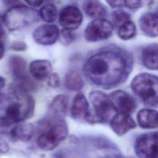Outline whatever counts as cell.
<instances>
[{
	"label": "cell",
	"instance_id": "cell-34",
	"mask_svg": "<svg viewBox=\"0 0 158 158\" xmlns=\"http://www.w3.org/2000/svg\"><path fill=\"white\" fill-rule=\"evenodd\" d=\"M4 31L2 28V24H1V18L0 16V41H1V40L4 38Z\"/></svg>",
	"mask_w": 158,
	"mask_h": 158
},
{
	"label": "cell",
	"instance_id": "cell-37",
	"mask_svg": "<svg viewBox=\"0 0 158 158\" xmlns=\"http://www.w3.org/2000/svg\"><path fill=\"white\" fill-rule=\"evenodd\" d=\"M5 1H6L7 2H9V3H14L18 0H5Z\"/></svg>",
	"mask_w": 158,
	"mask_h": 158
},
{
	"label": "cell",
	"instance_id": "cell-14",
	"mask_svg": "<svg viewBox=\"0 0 158 158\" xmlns=\"http://www.w3.org/2000/svg\"><path fill=\"white\" fill-rule=\"evenodd\" d=\"M110 124L112 130L118 136L124 135L136 126L135 122L130 116V114L123 113H117L115 115Z\"/></svg>",
	"mask_w": 158,
	"mask_h": 158
},
{
	"label": "cell",
	"instance_id": "cell-1",
	"mask_svg": "<svg viewBox=\"0 0 158 158\" xmlns=\"http://www.w3.org/2000/svg\"><path fill=\"white\" fill-rule=\"evenodd\" d=\"M131 67V60L127 53L107 49L91 56L85 62L83 70L86 77L94 85L110 88L126 79Z\"/></svg>",
	"mask_w": 158,
	"mask_h": 158
},
{
	"label": "cell",
	"instance_id": "cell-13",
	"mask_svg": "<svg viewBox=\"0 0 158 158\" xmlns=\"http://www.w3.org/2000/svg\"><path fill=\"white\" fill-rule=\"evenodd\" d=\"M88 101L82 93H78L73 99L70 109L72 117L75 120L86 121L90 114Z\"/></svg>",
	"mask_w": 158,
	"mask_h": 158
},
{
	"label": "cell",
	"instance_id": "cell-24",
	"mask_svg": "<svg viewBox=\"0 0 158 158\" xmlns=\"http://www.w3.org/2000/svg\"><path fill=\"white\" fill-rule=\"evenodd\" d=\"M136 31L135 25L131 20H129L118 27V35L120 38L127 40L134 37L136 35Z\"/></svg>",
	"mask_w": 158,
	"mask_h": 158
},
{
	"label": "cell",
	"instance_id": "cell-17",
	"mask_svg": "<svg viewBox=\"0 0 158 158\" xmlns=\"http://www.w3.org/2000/svg\"><path fill=\"white\" fill-rule=\"evenodd\" d=\"M139 126L144 129L158 127V112L151 109H142L136 115Z\"/></svg>",
	"mask_w": 158,
	"mask_h": 158
},
{
	"label": "cell",
	"instance_id": "cell-19",
	"mask_svg": "<svg viewBox=\"0 0 158 158\" xmlns=\"http://www.w3.org/2000/svg\"><path fill=\"white\" fill-rule=\"evenodd\" d=\"M144 66L150 70H158V44H151L144 48L141 54Z\"/></svg>",
	"mask_w": 158,
	"mask_h": 158
},
{
	"label": "cell",
	"instance_id": "cell-20",
	"mask_svg": "<svg viewBox=\"0 0 158 158\" xmlns=\"http://www.w3.org/2000/svg\"><path fill=\"white\" fill-rule=\"evenodd\" d=\"M83 8L85 14L92 18H104L107 14L106 7L99 0H85Z\"/></svg>",
	"mask_w": 158,
	"mask_h": 158
},
{
	"label": "cell",
	"instance_id": "cell-9",
	"mask_svg": "<svg viewBox=\"0 0 158 158\" xmlns=\"http://www.w3.org/2000/svg\"><path fill=\"white\" fill-rule=\"evenodd\" d=\"M113 25L104 18L96 19L86 27L84 36L89 42H98L107 39L112 34Z\"/></svg>",
	"mask_w": 158,
	"mask_h": 158
},
{
	"label": "cell",
	"instance_id": "cell-11",
	"mask_svg": "<svg viewBox=\"0 0 158 158\" xmlns=\"http://www.w3.org/2000/svg\"><path fill=\"white\" fill-rule=\"evenodd\" d=\"M109 98L113 110L117 113L130 114L135 109L134 99L124 91H115L109 95Z\"/></svg>",
	"mask_w": 158,
	"mask_h": 158
},
{
	"label": "cell",
	"instance_id": "cell-10",
	"mask_svg": "<svg viewBox=\"0 0 158 158\" xmlns=\"http://www.w3.org/2000/svg\"><path fill=\"white\" fill-rule=\"evenodd\" d=\"M59 20L63 28L74 30L81 25L83 21V15L77 6L68 5L60 10Z\"/></svg>",
	"mask_w": 158,
	"mask_h": 158
},
{
	"label": "cell",
	"instance_id": "cell-36",
	"mask_svg": "<svg viewBox=\"0 0 158 158\" xmlns=\"http://www.w3.org/2000/svg\"><path fill=\"white\" fill-rule=\"evenodd\" d=\"M5 85V79L0 76V90H1Z\"/></svg>",
	"mask_w": 158,
	"mask_h": 158
},
{
	"label": "cell",
	"instance_id": "cell-6",
	"mask_svg": "<svg viewBox=\"0 0 158 158\" xmlns=\"http://www.w3.org/2000/svg\"><path fill=\"white\" fill-rule=\"evenodd\" d=\"M89 99L93 109L86 121L91 123L107 122L113 110L109 96L100 91H92L89 94Z\"/></svg>",
	"mask_w": 158,
	"mask_h": 158
},
{
	"label": "cell",
	"instance_id": "cell-2",
	"mask_svg": "<svg viewBox=\"0 0 158 158\" xmlns=\"http://www.w3.org/2000/svg\"><path fill=\"white\" fill-rule=\"evenodd\" d=\"M32 96L18 85L0 90V122L5 125L19 123L30 118L35 110Z\"/></svg>",
	"mask_w": 158,
	"mask_h": 158
},
{
	"label": "cell",
	"instance_id": "cell-25",
	"mask_svg": "<svg viewBox=\"0 0 158 158\" xmlns=\"http://www.w3.org/2000/svg\"><path fill=\"white\" fill-rule=\"evenodd\" d=\"M112 24L114 26L120 27L123 23L130 20V16L125 11L117 10L112 13Z\"/></svg>",
	"mask_w": 158,
	"mask_h": 158
},
{
	"label": "cell",
	"instance_id": "cell-35",
	"mask_svg": "<svg viewBox=\"0 0 158 158\" xmlns=\"http://www.w3.org/2000/svg\"><path fill=\"white\" fill-rule=\"evenodd\" d=\"M143 6H151L154 2V0H142Z\"/></svg>",
	"mask_w": 158,
	"mask_h": 158
},
{
	"label": "cell",
	"instance_id": "cell-8",
	"mask_svg": "<svg viewBox=\"0 0 158 158\" xmlns=\"http://www.w3.org/2000/svg\"><path fill=\"white\" fill-rule=\"evenodd\" d=\"M9 65L18 85L28 92L35 89L36 85L27 74V63L22 57L17 56H12L9 59Z\"/></svg>",
	"mask_w": 158,
	"mask_h": 158
},
{
	"label": "cell",
	"instance_id": "cell-27",
	"mask_svg": "<svg viewBox=\"0 0 158 158\" xmlns=\"http://www.w3.org/2000/svg\"><path fill=\"white\" fill-rule=\"evenodd\" d=\"M27 46L25 43L20 41H12L9 46V49L15 51H23L26 50Z\"/></svg>",
	"mask_w": 158,
	"mask_h": 158
},
{
	"label": "cell",
	"instance_id": "cell-16",
	"mask_svg": "<svg viewBox=\"0 0 158 158\" xmlns=\"http://www.w3.org/2000/svg\"><path fill=\"white\" fill-rule=\"evenodd\" d=\"M141 31L150 37L158 36V14L155 12H147L139 20Z\"/></svg>",
	"mask_w": 158,
	"mask_h": 158
},
{
	"label": "cell",
	"instance_id": "cell-31",
	"mask_svg": "<svg viewBox=\"0 0 158 158\" xmlns=\"http://www.w3.org/2000/svg\"><path fill=\"white\" fill-rule=\"evenodd\" d=\"M112 7H120L125 5V0H105Z\"/></svg>",
	"mask_w": 158,
	"mask_h": 158
},
{
	"label": "cell",
	"instance_id": "cell-30",
	"mask_svg": "<svg viewBox=\"0 0 158 158\" xmlns=\"http://www.w3.org/2000/svg\"><path fill=\"white\" fill-rule=\"evenodd\" d=\"M9 150V146L8 143L0 136V155L7 153Z\"/></svg>",
	"mask_w": 158,
	"mask_h": 158
},
{
	"label": "cell",
	"instance_id": "cell-7",
	"mask_svg": "<svg viewBox=\"0 0 158 158\" xmlns=\"http://www.w3.org/2000/svg\"><path fill=\"white\" fill-rule=\"evenodd\" d=\"M135 151L139 158H158V132L139 136L135 141Z\"/></svg>",
	"mask_w": 158,
	"mask_h": 158
},
{
	"label": "cell",
	"instance_id": "cell-3",
	"mask_svg": "<svg viewBox=\"0 0 158 158\" xmlns=\"http://www.w3.org/2000/svg\"><path fill=\"white\" fill-rule=\"evenodd\" d=\"M134 93L146 105L158 106V77L147 73L137 75L131 83Z\"/></svg>",
	"mask_w": 158,
	"mask_h": 158
},
{
	"label": "cell",
	"instance_id": "cell-21",
	"mask_svg": "<svg viewBox=\"0 0 158 158\" xmlns=\"http://www.w3.org/2000/svg\"><path fill=\"white\" fill-rule=\"evenodd\" d=\"M69 108V100L64 94L56 96L51 101L49 106L51 113L57 117H62L65 115Z\"/></svg>",
	"mask_w": 158,
	"mask_h": 158
},
{
	"label": "cell",
	"instance_id": "cell-33",
	"mask_svg": "<svg viewBox=\"0 0 158 158\" xmlns=\"http://www.w3.org/2000/svg\"><path fill=\"white\" fill-rule=\"evenodd\" d=\"M5 52V48L4 44L1 41H0V60L3 57Z\"/></svg>",
	"mask_w": 158,
	"mask_h": 158
},
{
	"label": "cell",
	"instance_id": "cell-12",
	"mask_svg": "<svg viewBox=\"0 0 158 158\" xmlns=\"http://www.w3.org/2000/svg\"><path fill=\"white\" fill-rule=\"evenodd\" d=\"M60 31L55 25L43 24L38 27L33 33L35 41L43 46L54 44L59 38Z\"/></svg>",
	"mask_w": 158,
	"mask_h": 158
},
{
	"label": "cell",
	"instance_id": "cell-29",
	"mask_svg": "<svg viewBox=\"0 0 158 158\" xmlns=\"http://www.w3.org/2000/svg\"><path fill=\"white\" fill-rule=\"evenodd\" d=\"M125 6L130 9H137L143 6L142 0H125Z\"/></svg>",
	"mask_w": 158,
	"mask_h": 158
},
{
	"label": "cell",
	"instance_id": "cell-18",
	"mask_svg": "<svg viewBox=\"0 0 158 158\" xmlns=\"http://www.w3.org/2000/svg\"><path fill=\"white\" fill-rule=\"evenodd\" d=\"M34 126L28 122H20L10 130L11 138L16 141L28 142L35 134Z\"/></svg>",
	"mask_w": 158,
	"mask_h": 158
},
{
	"label": "cell",
	"instance_id": "cell-32",
	"mask_svg": "<svg viewBox=\"0 0 158 158\" xmlns=\"http://www.w3.org/2000/svg\"><path fill=\"white\" fill-rule=\"evenodd\" d=\"M28 5L32 7H38L41 5L44 0H24Z\"/></svg>",
	"mask_w": 158,
	"mask_h": 158
},
{
	"label": "cell",
	"instance_id": "cell-26",
	"mask_svg": "<svg viewBox=\"0 0 158 158\" xmlns=\"http://www.w3.org/2000/svg\"><path fill=\"white\" fill-rule=\"evenodd\" d=\"M59 38L61 39V42L64 44H69L72 43L75 39V34L73 30L63 28L60 31Z\"/></svg>",
	"mask_w": 158,
	"mask_h": 158
},
{
	"label": "cell",
	"instance_id": "cell-5",
	"mask_svg": "<svg viewBox=\"0 0 158 158\" xmlns=\"http://www.w3.org/2000/svg\"><path fill=\"white\" fill-rule=\"evenodd\" d=\"M38 19V14L33 9L25 5H16L7 10L2 20L11 31L19 30L33 23Z\"/></svg>",
	"mask_w": 158,
	"mask_h": 158
},
{
	"label": "cell",
	"instance_id": "cell-15",
	"mask_svg": "<svg viewBox=\"0 0 158 158\" xmlns=\"http://www.w3.org/2000/svg\"><path fill=\"white\" fill-rule=\"evenodd\" d=\"M29 72L36 80L44 81L48 78L51 74L52 65L48 60H35L29 65Z\"/></svg>",
	"mask_w": 158,
	"mask_h": 158
},
{
	"label": "cell",
	"instance_id": "cell-23",
	"mask_svg": "<svg viewBox=\"0 0 158 158\" xmlns=\"http://www.w3.org/2000/svg\"><path fill=\"white\" fill-rule=\"evenodd\" d=\"M39 14L44 22L51 23L54 22L57 19V10L54 4H46L41 7Z\"/></svg>",
	"mask_w": 158,
	"mask_h": 158
},
{
	"label": "cell",
	"instance_id": "cell-28",
	"mask_svg": "<svg viewBox=\"0 0 158 158\" xmlns=\"http://www.w3.org/2000/svg\"><path fill=\"white\" fill-rule=\"evenodd\" d=\"M48 85L50 87L53 88H59L60 85V78L57 73H51L48 78Z\"/></svg>",
	"mask_w": 158,
	"mask_h": 158
},
{
	"label": "cell",
	"instance_id": "cell-4",
	"mask_svg": "<svg viewBox=\"0 0 158 158\" xmlns=\"http://www.w3.org/2000/svg\"><path fill=\"white\" fill-rule=\"evenodd\" d=\"M45 129L38 136L37 144L40 149L46 151L54 149L68 135V127L62 117H57L49 120Z\"/></svg>",
	"mask_w": 158,
	"mask_h": 158
},
{
	"label": "cell",
	"instance_id": "cell-38",
	"mask_svg": "<svg viewBox=\"0 0 158 158\" xmlns=\"http://www.w3.org/2000/svg\"><path fill=\"white\" fill-rule=\"evenodd\" d=\"M156 13H157V14H158V7L157 8V9H156Z\"/></svg>",
	"mask_w": 158,
	"mask_h": 158
},
{
	"label": "cell",
	"instance_id": "cell-22",
	"mask_svg": "<svg viewBox=\"0 0 158 158\" xmlns=\"http://www.w3.org/2000/svg\"><path fill=\"white\" fill-rule=\"evenodd\" d=\"M83 85L82 77L78 72L70 70L66 73L64 86L67 89L72 91H77L83 88Z\"/></svg>",
	"mask_w": 158,
	"mask_h": 158
}]
</instances>
